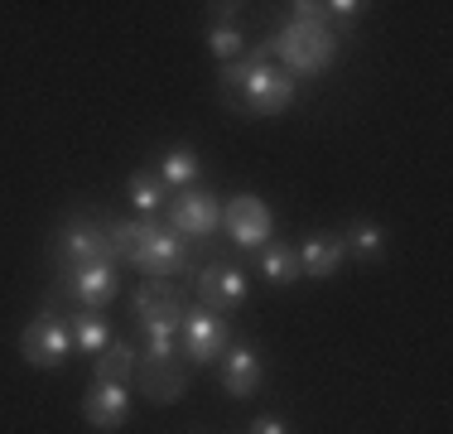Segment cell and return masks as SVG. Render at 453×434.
I'll list each match as a JSON object with an SVG mask.
<instances>
[{
  "label": "cell",
  "mask_w": 453,
  "mask_h": 434,
  "mask_svg": "<svg viewBox=\"0 0 453 434\" xmlns=\"http://www.w3.org/2000/svg\"><path fill=\"white\" fill-rule=\"evenodd\" d=\"M140 329H183V314H188V295L174 285V280H145V285L131 295Z\"/></svg>",
  "instance_id": "52a82bcc"
},
{
  "label": "cell",
  "mask_w": 453,
  "mask_h": 434,
  "mask_svg": "<svg viewBox=\"0 0 453 434\" xmlns=\"http://www.w3.org/2000/svg\"><path fill=\"white\" fill-rule=\"evenodd\" d=\"M198 290V309H212V314H226V309H242L246 304V270L232 266V260H208L193 280Z\"/></svg>",
  "instance_id": "ba28073f"
},
{
  "label": "cell",
  "mask_w": 453,
  "mask_h": 434,
  "mask_svg": "<svg viewBox=\"0 0 453 434\" xmlns=\"http://www.w3.org/2000/svg\"><path fill=\"white\" fill-rule=\"evenodd\" d=\"M131 203L140 208V217H159V208H165V179L150 169L131 174Z\"/></svg>",
  "instance_id": "ffe728a7"
},
{
  "label": "cell",
  "mask_w": 453,
  "mask_h": 434,
  "mask_svg": "<svg viewBox=\"0 0 453 434\" xmlns=\"http://www.w3.org/2000/svg\"><path fill=\"white\" fill-rule=\"evenodd\" d=\"M68 333H73V347H78V353H92V357L111 343L106 319H102V314H92V309H73L68 314Z\"/></svg>",
  "instance_id": "e0dca14e"
},
{
  "label": "cell",
  "mask_w": 453,
  "mask_h": 434,
  "mask_svg": "<svg viewBox=\"0 0 453 434\" xmlns=\"http://www.w3.org/2000/svg\"><path fill=\"white\" fill-rule=\"evenodd\" d=\"M222 222H226V236H232L242 252H261V246L271 242V232H275V217L256 193H236V198L222 208Z\"/></svg>",
  "instance_id": "9c48e42d"
},
{
  "label": "cell",
  "mask_w": 453,
  "mask_h": 434,
  "mask_svg": "<svg viewBox=\"0 0 453 434\" xmlns=\"http://www.w3.org/2000/svg\"><path fill=\"white\" fill-rule=\"evenodd\" d=\"M251 434H289V425L275 415H261V420H251Z\"/></svg>",
  "instance_id": "cb8c5ba5"
},
{
  "label": "cell",
  "mask_w": 453,
  "mask_h": 434,
  "mask_svg": "<svg viewBox=\"0 0 453 434\" xmlns=\"http://www.w3.org/2000/svg\"><path fill=\"white\" fill-rule=\"evenodd\" d=\"M261 270H265V280H271V285H295L299 280V252L295 246H265L261 252Z\"/></svg>",
  "instance_id": "d6986e66"
},
{
  "label": "cell",
  "mask_w": 453,
  "mask_h": 434,
  "mask_svg": "<svg viewBox=\"0 0 453 434\" xmlns=\"http://www.w3.org/2000/svg\"><path fill=\"white\" fill-rule=\"evenodd\" d=\"M222 362V391L232 400H246V396H256L261 391V357H256V347L251 343H226V353L218 357Z\"/></svg>",
  "instance_id": "7c38bea8"
},
{
  "label": "cell",
  "mask_w": 453,
  "mask_h": 434,
  "mask_svg": "<svg viewBox=\"0 0 453 434\" xmlns=\"http://www.w3.org/2000/svg\"><path fill=\"white\" fill-rule=\"evenodd\" d=\"M222 97L246 116H280L289 102H295V78L285 68H275L271 53L256 49L242 53V58L222 63Z\"/></svg>",
  "instance_id": "7a4b0ae2"
},
{
  "label": "cell",
  "mask_w": 453,
  "mask_h": 434,
  "mask_svg": "<svg viewBox=\"0 0 453 434\" xmlns=\"http://www.w3.org/2000/svg\"><path fill=\"white\" fill-rule=\"evenodd\" d=\"M53 266L58 270H82V266H116L111 256V222L102 217H68V222L53 232V246H49Z\"/></svg>",
  "instance_id": "277c9868"
},
{
  "label": "cell",
  "mask_w": 453,
  "mask_h": 434,
  "mask_svg": "<svg viewBox=\"0 0 453 434\" xmlns=\"http://www.w3.org/2000/svg\"><path fill=\"white\" fill-rule=\"evenodd\" d=\"M342 242H348V252H357L362 260H376V256L386 252V227H376V222H352Z\"/></svg>",
  "instance_id": "44dd1931"
},
{
  "label": "cell",
  "mask_w": 453,
  "mask_h": 434,
  "mask_svg": "<svg viewBox=\"0 0 453 434\" xmlns=\"http://www.w3.org/2000/svg\"><path fill=\"white\" fill-rule=\"evenodd\" d=\"M19 357H25L29 367H39V372H58V367L73 357L68 319H63V314L39 309L35 319L25 323V333H19Z\"/></svg>",
  "instance_id": "5b68a950"
},
{
  "label": "cell",
  "mask_w": 453,
  "mask_h": 434,
  "mask_svg": "<svg viewBox=\"0 0 453 434\" xmlns=\"http://www.w3.org/2000/svg\"><path fill=\"white\" fill-rule=\"evenodd\" d=\"M295 10L299 15L265 43V53H275V58L285 63L289 78H295V73L299 78H319V73L338 58V35H333L323 5H309L304 0V5H295Z\"/></svg>",
  "instance_id": "3957f363"
},
{
  "label": "cell",
  "mask_w": 453,
  "mask_h": 434,
  "mask_svg": "<svg viewBox=\"0 0 453 434\" xmlns=\"http://www.w3.org/2000/svg\"><path fill=\"white\" fill-rule=\"evenodd\" d=\"M82 420L92 430H121L131 420V391L116 382H92V391L82 396Z\"/></svg>",
  "instance_id": "4fadbf2b"
},
{
  "label": "cell",
  "mask_w": 453,
  "mask_h": 434,
  "mask_svg": "<svg viewBox=\"0 0 453 434\" xmlns=\"http://www.w3.org/2000/svg\"><path fill=\"white\" fill-rule=\"evenodd\" d=\"M111 256L131 260L145 280H169V275H188L193 270L188 236H179L174 227L159 222V217H126V222H111Z\"/></svg>",
  "instance_id": "6da1fadb"
},
{
  "label": "cell",
  "mask_w": 453,
  "mask_h": 434,
  "mask_svg": "<svg viewBox=\"0 0 453 434\" xmlns=\"http://www.w3.org/2000/svg\"><path fill=\"white\" fill-rule=\"evenodd\" d=\"M53 290H58V295L68 299L73 309L102 314L106 304L121 295V280H116V266H82V270H58Z\"/></svg>",
  "instance_id": "8992f818"
},
{
  "label": "cell",
  "mask_w": 453,
  "mask_h": 434,
  "mask_svg": "<svg viewBox=\"0 0 453 434\" xmlns=\"http://www.w3.org/2000/svg\"><path fill=\"white\" fill-rule=\"evenodd\" d=\"M222 222V198L208 189H183L174 203H169V227L179 236H212Z\"/></svg>",
  "instance_id": "8fae6325"
},
{
  "label": "cell",
  "mask_w": 453,
  "mask_h": 434,
  "mask_svg": "<svg viewBox=\"0 0 453 434\" xmlns=\"http://www.w3.org/2000/svg\"><path fill=\"white\" fill-rule=\"evenodd\" d=\"M140 396L150 400V406H174V400L188 391V367L179 362H140Z\"/></svg>",
  "instance_id": "5bb4252c"
},
{
  "label": "cell",
  "mask_w": 453,
  "mask_h": 434,
  "mask_svg": "<svg viewBox=\"0 0 453 434\" xmlns=\"http://www.w3.org/2000/svg\"><path fill=\"white\" fill-rule=\"evenodd\" d=\"M226 343H232V333H226V323L212 309H188L183 314L179 347H183V357H193V367L218 362V357L226 353Z\"/></svg>",
  "instance_id": "30bf717a"
},
{
  "label": "cell",
  "mask_w": 453,
  "mask_h": 434,
  "mask_svg": "<svg viewBox=\"0 0 453 434\" xmlns=\"http://www.w3.org/2000/svg\"><path fill=\"white\" fill-rule=\"evenodd\" d=\"M295 252H299V275L328 280L333 270L342 266V256H348V242H342L338 232H314V236H304V246H295Z\"/></svg>",
  "instance_id": "9a60e30c"
},
{
  "label": "cell",
  "mask_w": 453,
  "mask_h": 434,
  "mask_svg": "<svg viewBox=\"0 0 453 434\" xmlns=\"http://www.w3.org/2000/svg\"><path fill=\"white\" fill-rule=\"evenodd\" d=\"M198 155H193L188 145H174V150H165V159H159V179L165 183H174V189H193V179H198Z\"/></svg>",
  "instance_id": "ac0fdd59"
},
{
  "label": "cell",
  "mask_w": 453,
  "mask_h": 434,
  "mask_svg": "<svg viewBox=\"0 0 453 434\" xmlns=\"http://www.w3.org/2000/svg\"><path fill=\"white\" fill-rule=\"evenodd\" d=\"M174 353H179L174 329H145V353H140V362H174Z\"/></svg>",
  "instance_id": "7402d4cb"
},
{
  "label": "cell",
  "mask_w": 453,
  "mask_h": 434,
  "mask_svg": "<svg viewBox=\"0 0 453 434\" xmlns=\"http://www.w3.org/2000/svg\"><path fill=\"white\" fill-rule=\"evenodd\" d=\"M208 43H212V53H218L222 63L242 58V29H236V25H218V29L208 35Z\"/></svg>",
  "instance_id": "603a6c76"
},
{
  "label": "cell",
  "mask_w": 453,
  "mask_h": 434,
  "mask_svg": "<svg viewBox=\"0 0 453 434\" xmlns=\"http://www.w3.org/2000/svg\"><path fill=\"white\" fill-rule=\"evenodd\" d=\"M140 372V353L126 338H111L102 347V353L92 357V376L96 382H116V386H126L131 376Z\"/></svg>",
  "instance_id": "2e32d148"
}]
</instances>
